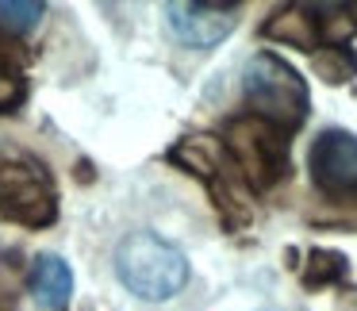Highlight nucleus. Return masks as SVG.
<instances>
[{
    "mask_svg": "<svg viewBox=\"0 0 357 311\" xmlns=\"http://www.w3.org/2000/svg\"><path fill=\"white\" fill-rule=\"evenodd\" d=\"M116 273L123 280L127 292H135L139 300H173L188 280V257L181 254V246L165 242L154 231H135L119 242L116 250Z\"/></svg>",
    "mask_w": 357,
    "mask_h": 311,
    "instance_id": "obj_1",
    "label": "nucleus"
},
{
    "mask_svg": "<svg viewBox=\"0 0 357 311\" xmlns=\"http://www.w3.org/2000/svg\"><path fill=\"white\" fill-rule=\"evenodd\" d=\"M242 89H246V100L254 104V116L273 123L277 131H292L307 119V85L277 54L250 58Z\"/></svg>",
    "mask_w": 357,
    "mask_h": 311,
    "instance_id": "obj_2",
    "label": "nucleus"
},
{
    "mask_svg": "<svg viewBox=\"0 0 357 311\" xmlns=\"http://www.w3.org/2000/svg\"><path fill=\"white\" fill-rule=\"evenodd\" d=\"M231 150L254 185H273L288 169V142L273 123L250 116L231 127Z\"/></svg>",
    "mask_w": 357,
    "mask_h": 311,
    "instance_id": "obj_3",
    "label": "nucleus"
},
{
    "mask_svg": "<svg viewBox=\"0 0 357 311\" xmlns=\"http://www.w3.org/2000/svg\"><path fill=\"white\" fill-rule=\"evenodd\" d=\"M311 181L331 196L357 192V135L323 131L311 146Z\"/></svg>",
    "mask_w": 357,
    "mask_h": 311,
    "instance_id": "obj_4",
    "label": "nucleus"
},
{
    "mask_svg": "<svg viewBox=\"0 0 357 311\" xmlns=\"http://www.w3.org/2000/svg\"><path fill=\"white\" fill-rule=\"evenodd\" d=\"M165 24L185 47H215L238 24V4H165Z\"/></svg>",
    "mask_w": 357,
    "mask_h": 311,
    "instance_id": "obj_5",
    "label": "nucleus"
},
{
    "mask_svg": "<svg viewBox=\"0 0 357 311\" xmlns=\"http://www.w3.org/2000/svg\"><path fill=\"white\" fill-rule=\"evenodd\" d=\"M27 285H31V300L39 311H66V303L73 296V269L58 254H39Z\"/></svg>",
    "mask_w": 357,
    "mask_h": 311,
    "instance_id": "obj_6",
    "label": "nucleus"
},
{
    "mask_svg": "<svg viewBox=\"0 0 357 311\" xmlns=\"http://www.w3.org/2000/svg\"><path fill=\"white\" fill-rule=\"evenodd\" d=\"M43 12H47V4H39V0H0V27L12 35H27L39 27Z\"/></svg>",
    "mask_w": 357,
    "mask_h": 311,
    "instance_id": "obj_7",
    "label": "nucleus"
},
{
    "mask_svg": "<svg viewBox=\"0 0 357 311\" xmlns=\"http://www.w3.org/2000/svg\"><path fill=\"white\" fill-rule=\"evenodd\" d=\"M265 31H269L273 39L296 43V47H315V27H311V20L300 16V12H284V16H277Z\"/></svg>",
    "mask_w": 357,
    "mask_h": 311,
    "instance_id": "obj_8",
    "label": "nucleus"
},
{
    "mask_svg": "<svg viewBox=\"0 0 357 311\" xmlns=\"http://www.w3.org/2000/svg\"><path fill=\"white\" fill-rule=\"evenodd\" d=\"M315 70H319V77L323 81H346V77H354V70H357V58L349 54L346 47H326V50H319L315 54Z\"/></svg>",
    "mask_w": 357,
    "mask_h": 311,
    "instance_id": "obj_9",
    "label": "nucleus"
},
{
    "mask_svg": "<svg viewBox=\"0 0 357 311\" xmlns=\"http://www.w3.org/2000/svg\"><path fill=\"white\" fill-rule=\"evenodd\" d=\"M342 273H346V257L331 254V250H315L307 273H303V280H307V285H331V280L342 277Z\"/></svg>",
    "mask_w": 357,
    "mask_h": 311,
    "instance_id": "obj_10",
    "label": "nucleus"
},
{
    "mask_svg": "<svg viewBox=\"0 0 357 311\" xmlns=\"http://www.w3.org/2000/svg\"><path fill=\"white\" fill-rule=\"evenodd\" d=\"M20 96H24V89H20L16 73H0V112H8Z\"/></svg>",
    "mask_w": 357,
    "mask_h": 311,
    "instance_id": "obj_11",
    "label": "nucleus"
}]
</instances>
